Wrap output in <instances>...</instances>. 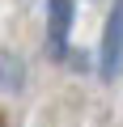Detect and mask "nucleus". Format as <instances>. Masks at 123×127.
Listing matches in <instances>:
<instances>
[{"mask_svg":"<svg viewBox=\"0 0 123 127\" xmlns=\"http://www.w3.org/2000/svg\"><path fill=\"white\" fill-rule=\"evenodd\" d=\"M98 72L102 81H119L123 76V0H115L106 26H102V47H98Z\"/></svg>","mask_w":123,"mask_h":127,"instance_id":"1","label":"nucleus"},{"mask_svg":"<svg viewBox=\"0 0 123 127\" xmlns=\"http://www.w3.org/2000/svg\"><path fill=\"white\" fill-rule=\"evenodd\" d=\"M77 17V0H47V51L55 59L68 55V34Z\"/></svg>","mask_w":123,"mask_h":127,"instance_id":"2","label":"nucleus"},{"mask_svg":"<svg viewBox=\"0 0 123 127\" xmlns=\"http://www.w3.org/2000/svg\"><path fill=\"white\" fill-rule=\"evenodd\" d=\"M21 76H26L21 59H17V55H0V89L17 93V89H21Z\"/></svg>","mask_w":123,"mask_h":127,"instance_id":"3","label":"nucleus"}]
</instances>
